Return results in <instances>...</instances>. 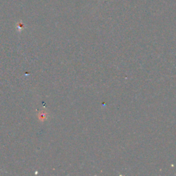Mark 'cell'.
<instances>
[{"mask_svg":"<svg viewBox=\"0 0 176 176\" xmlns=\"http://www.w3.org/2000/svg\"><path fill=\"white\" fill-rule=\"evenodd\" d=\"M38 116H39V118L40 120H42V121L44 120L45 119H46V118H47L46 113L43 112V111H41V112L38 114Z\"/></svg>","mask_w":176,"mask_h":176,"instance_id":"cell-1","label":"cell"}]
</instances>
